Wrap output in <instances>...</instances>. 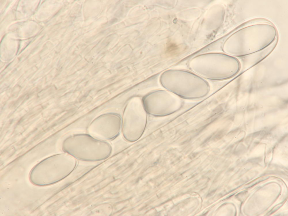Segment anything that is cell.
Segmentation results:
<instances>
[{"instance_id":"cell-1","label":"cell","mask_w":288,"mask_h":216,"mask_svg":"<svg viewBox=\"0 0 288 216\" xmlns=\"http://www.w3.org/2000/svg\"><path fill=\"white\" fill-rule=\"evenodd\" d=\"M64 149L79 159L96 161L107 158L111 150L109 143L97 138L89 133L71 134L63 143Z\"/></svg>"},{"instance_id":"cell-2","label":"cell","mask_w":288,"mask_h":216,"mask_svg":"<svg viewBox=\"0 0 288 216\" xmlns=\"http://www.w3.org/2000/svg\"><path fill=\"white\" fill-rule=\"evenodd\" d=\"M167 74L168 88L181 98H200L210 92L209 83L192 71L176 70L168 71Z\"/></svg>"},{"instance_id":"cell-3","label":"cell","mask_w":288,"mask_h":216,"mask_svg":"<svg viewBox=\"0 0 288 216\" xmlns=\"http://www.w3.org/2000/svg\"><path fill=\"white\" fill-rule=\"evenodd\" d=\"M225 57L217 55L200 56L192 60L189 65L192 71L205 79L221 80L229 78L233 71Z\"/></svg>"},{"instance_id":"cell-4","label":"cell","mask_w":288,"mask_h":216,"mask_svg":"<svg viewBox=\"0 0 288 216\" xmlns=\"http://www.w3.org/2000/svg\"><path fill=\"white\" fill-rule=\"evenodd\" d=\"M121 126L122 121L119 116L106 114L92 120L88 130L89 133L93 136L106 141L116 138L119 134Z\"/></svg>"},{"instance_id":"cell-5","label":"cell","mask_w":288,"mask_h":216,"mask_svg":"<svg viewBox=\"0 0 288 216\" xmlns=\"http://www.w3.org/2000/svg\"><path fill=\"white\" fill-rule=\"evenodd\" d=\"M177 49V46L174 43H170L167 46L166 51L168 53H171Z\"/></svg>"}]
</instances>
